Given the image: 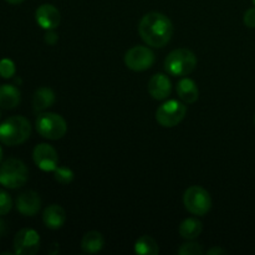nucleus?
<instances>
[{
    "label": "nucleus",
    "mask_w": 255,
    "mask_h": 255,
    "mask_svg": "<svg viewBox=\"0 0 255 255\" xmlns=\"http://www.w3.org/2000/svg\"><path fill=\"white\" fill-rule=\"evenodd\" d=\"M31 134V125L22 116H11L0 124V142L5 146H19Z\"/></svg>",
    "instance_id": "obj_2"
},
{
    "label": "nucleus",
    "mask_w": 255,
    "mask_h": 255,
    "mask_svg": "<svg viewBox=\"0 0 255 255\" xmlns=\"http://www.w3.org/2000/svg\"><path fill=\"white\" fill-rule=\"evenodd\" d=\"M187 115V106L177 100H169L162 104L156 111V120L162 127L172 128L181 124Z\"/></svg>",
    "instance_id": "obj_7"
},
{
    "label": "nucleus",
    "mask_w": 255,
    "mask_h": 255,
    "mask_svg": "<svg viewBox=\"0 0 255 255\" xmlns=\"http://www.w3.org/2000/svg\"><path fill=\"white\" fill-rule=\"evenodd\" d=\"M134 253L139 255H157L159 248L157 242L149 236H142L134 243Z\"/></svg>",
    "instance_id": "obj_20"
},
{
    "label": "nucleus",
    "mask_w": 255,
    "mask_h": 255,
    "mask_svg": "<svg viewBox=\"0 0 255 255\" xmlns=\"http://www.w3.org/2000/svg\"><path fill=\"white\" fill-rule=\"evenodd\" d=\"M15 64L12 60L10 59H2L0 60V76L2 79H11L15 75Z\"/></svg>",
    "instance_id": "obj_23"
},
{
    "label": "nucleus",
    "mask_w": 255,
    "mask_h": 255,
    "mask_svg": "<svg viewBox=\"0 0 255 255\" xmlns=\"http://www.w3.org/2000/svg\"><path fill=\"white\" fill-rule=\"evenodd\" d=\"M0 116H1V114H0Z\"/></svg>",
    "instance_id": "obj_32"
},
{
    "label": "nucleus",
    "mask_w": 255,
    "mask_h": 255,
    "mask_svg": "<svg viewBox=\"0 0 255 255\" xmlns=\"http://www.w3.org/2000/svg\"><path fill=\"white\" fill-rule=\"evenodd\" d=\"M179 255H201L204 254V249L202 248L201 244L194 243V242H188V243L182 244L181 248L178 249Z\"/></svg>",
    "instance_id": "obj_22"
},
{
    "label": "nucleus",
    "mask_w": 255,
    "mask_h": 255,
    "mask_svg": "<svg viewBox=\"0 0 255 255\" xmlns=\"http://www.w3.org/2000/svg\"><path fill=\"white\" fill-rule=\"evenodd\" d=\"M196 66V55L188 49L173 50L164 60V70L172 76H187L194 71Z\"/></svg>",
    "instance_id": "obj_3"
},
{
    "label": "nucleus",
    "mask_w": 255,
    "mask_h": 255,
    "mask_svg": "<svg viewBox=\"0 0 255 255\" xmlns=\"http://www.w3.org/2000/svg\"><path fill=\"white\" fill-rule=\"evenodd\" d=\"M177 94L184 104H194L199 97V91L196 82L188 77H183L182 80H179V82L177 84Z\"/></svg>",
    "instance_id": "obj_15"
},
{
    "label": "nucleus",
    "mask_w": 255,
    "mask_h": 255,
    "mask_svg": "<svg viewBox=\"0 0 255 255\" xmlns=\"http://www.w3.org/2000/svg\"><path fill=\"white\" fill-rule=\"evenodd\" d=\"M183 203L193 216H206L212 208V198L208 191L199 186H192L184 192Z\"/></svg>",
    "instance_id": "obj_6"
},
{
    "label": "nucleus",
    "mask_w": 255,
    "mask_h": 255,
    "mask_svg": "<svg viewBox=\"0 0 255 255\" xmlns=\"http://www.w3.org/2000/svg\"><path fill=\"white\" fill-rule=\"evenodd\" d=\"M37 25L45 30H55L60 25V11L51 4H42L35 11Z\"/></svg>",
    "instance_id": "obj_11"
},
{
    "label": "nucleus",
    "mask_w": 255,
    "mask_h": 255,
    "mask_svg": "<svg viewBox=\"0 0 255 255\" xmlns=\"http://www.w3.org/2000/svg\"><path fill=\"white\" fill-rule=\"evenodd\" d=\"M35 127L40 136L51 141L62 138L67 131V124L64 117L54 112H41L37 116Z\"/></svg>",
    "instance_id": "obj_5"
},
{
    "label": "nucleus",
    "mask_w": 255,
    "mask_h": 255,
    "mask_svg": "<svg viewBox=\"0 0 255 255\" xmlns=\"http://www.w3.org/2000/svg\"><path fill=\"white\" fill-rule=\"evenodd\" d=\"M202 229H203V224L201 221L197 218H187L181 223L178 232L182 238L187 241H193L198 238L199 234L202 233Z\"/></svg>",
    "instance_id": "obj_19"
},
{
    "label": "nucleus",
    "mask_w": 255,
    "mask_h": 255,
    "mask_svg": "<svg viewBox=\"0 0 255 255\" xmlns=\"http://www.w3.org/2000/svg\"><path fill=\"white\" fill-rule=\"evenodd\" d=\"M244 25L251 29H255V7H251L246 11L243 17Z\"/></svg>",
    "instance_id": "obj_25"
},
{
    "label": "nucleus",
    "mask_w": 255,
    "mask_h": 255,
    "mask_svg": "<svg viewBox=\"0 0 255 255\" xmlns=\"http://www.w3.org/2000/svg\"><path fill=\"white\" fill-rule=\"evenodd\" d=\"M14 253L17 255H34L40 249V237L36 231L30 228H24L19 231L15 236Z\"/></svg>",
    "instance_id": "obj_9"
},
{
    "label": "nucleus",
    "mask_w": 255,
    "mask_h": 255,
    "mask_svg": "<svg viewBox=\"0 0 255 255\" xmlns=\"http://www.w3.org/2000/svg\"><path fill=\"white\" fill-rule=\"evenodd\" d=\"M35 164L44 172H54L59 164L56 149L47 143H40L32 151Z\"/></svg>",
    "instance_id": "obj_10"
},
{
    "label": "nucleus",
    "mask_w": 255,
    "mask_h": 255,
    "mask_svg": "<svg viewBox=\"0 0 255 255\" xmlns=\"http://www.w3.org/2000/svg\"><path fill=\"white\" fill-rule=\"evenodd\" d=\"M55 102V92L50 87H40L32 96V109L35 112H44Z\"/></svg>",
    "instance_id": "obj_17"
},
{
    "label": "nucleus",
    "mask_w": 255,
    "mask_h": 255,
    "mask_svg": "<svg viewBox=\"0 0 255 255\" xmlns=\"http://www.w3.org/2000/svg\"><path fill=\"white\" fill-rule=\"evenodd\" d=\"M138 32L148 46L163 47L173 36V24L169 17L162 12L152 11L141 19Z\"/></svg>",
    "instance_id": "obj_1"
},
{
    "label": "nucleus",
    "mask_w": 255,
    "mask_h": 255,
    "mask_svg": "<svg viewBox=\"0 0 255 255\" xmlns=\"http://www.w3.org/2000/svg\"><path fill=\"white\" fill-rule=\"evenodd\" d=\"M20 91L15 85H1L0 86V107L5 110H12L19 106Z\"/></svg>",
    "instance_id": "obj_16"
},
{
    "label": "nucleus",
    "mask_w": 255,
    "mask_h": 255,
    "mask_svg": "<svg viewBox=\"0 0 255 255\" xmlns=\"http://www.w3.org/2000/svg\"><path fill=\"white\" fill-rule=\"evenodd\" d=\"M29 177L27 167L17 158H9L0 166V184L5 188L16 189L24 186Z\"/></svg>",
    "instance_id": "obj_4"
},
{
    "label": "nucleus",
    "mask_w": 255,
    "mask_h": 255,
    "mask_svg": "<svg viewBox=\"0 0 255 255\" xmlns=\"http://www.w3.org/2000/svg\"><path fill=\"white\" fill-rule=\"evenodd\" d=\"M5 1H7L9 4H12V5H17V4H21L24 0H5Z\"/></svg>",
    "instance_id": "obj_29"
},
{
    "label": "nucleus",
    "mask_w": 255,
    "mask_h": 255,
    "mask_svg": "<svg viewBox=\"0 0 255 255\" xmlns=\"http://www.w3.org/2000/svg\"><path fill=\"white\" fill-rule=\"evenodd\" d=\"M12 208V199L7 192L0 189V216H5Z\"/></svg>",
    "instance_id": "obj_24"
},
{
    "label": "nucleus",
    "mask_w": 255,
    "mask_h": 255,
    "mask_svg": "<svg viewBox=\"0 0 255 255\" xmlns=\"http://www.w3.org/2000/svg\"><path fill=\"white\" fill-rule=\"evenodd\" d=\"M16 209L25 217H34L41 208L40 196L34 191H25L16 198Z\"/></svg>",
    "instance_id": "obj_12"
},
{
    "label": "nucleus",
    "mask_w": 255,
    "mask_h": 255,
    "mask_svg": "<svg viewBox=\"0 0 255 255\" xmlns=\"http://www.w3.org/2000/svg\"><path fill=\"white\" fill-rule=\"evenodd\" d=\"M253 4H254V5H255V0H253Z\"/></svg>",
    "instance_id": "obj_31"
},
{
    "label": "nucleus",
    "mask_w": 255,
    "mask_h": 255,
    "mask_svg": "<svg viewBox=\"0 0 255 255\" xmlns=\"http://www.w3.org/2000/svg\"><path fill=\"white\" fill-rule=\"evenodd\" d=\"M148 92L154 100H166L172 92L171 80L163 74L153 75L148 81Z\"/></svg>",
    "instance_id": "obj_13"
},
{
    "label": "nucleus",
    "mask_w": 255,
    "mask_h": 255,
    "mask_svg": "<svg viewBox=\"0 0 255 255\" xmlns=\"http://www.w3.org/2000/svg\"><path fill=\"white\" fill-rule=\"evenodd\" d=\"M57 40H59V35L54 30H47V32L45 34V42L49 45H55Z\"/></svg>",
    "instance_id": "obj_26"
},
{
    "label": "nucleus",
    "mask_w": 255,
    "mask_h": 255,
    "mask_svg": "<svg viewBox=\"0 0 255 255\" xmlns=\"http://www.w3.org/2000/svg\"><path fill=\"white\" fill-rule=\"evenodd\" d=\"M105 246V239L101 233L96 231H91L84 236L81 241V248L85 253L95 254L102 251Z\"/></svg>",
    "instance_id": "obj_18"
},
{
    "label": "nucleus",
    "mask_w": 255,
    "mask_h": 255,
    "mask_svg": "<svg viewBox=\"0 0 255 255\" xmlns=\"http://www.w3.org/2000/svg\"><path fill=\"white\" fill-rule=\"evenodd\" d=\"M125 64L132 71H144L154 64V54L147 46H133L125 55Z\"/></svg>",
    "instance_id": "obj_8"
},
{
    "label": "nucleus",
    "mask_w": 255,
    "mask_h": 255,
    "mask_svg": "<svg viewBox=\"0 0 255 255\" xmlns=\"http://www.w3.org/2000/svg\"><path fill=\"white\" fill-rule=\"evenodd\" d=\"M6 232H7L6 223H5V222L0 218V237H4L5 234H6Z\"/></svg>",
    "instance_id": "obj_28"
},
{
    "label": "nucleus",
    "mask_w": 255,
    "mask_h": 255,
    "mask_svg": "<svg viewBox=\"0 0 255 255\" xmlns=\"http://www.w3.org/2000/svg\"><path fill=\"white\" fill-rule=\"evenodd\" d=\"M1 162H2V149L1 147H0V164H1Z\"/></svg>",
    "instance_id": "obj_30"
},
{
    "label": "nucleus",
    "mask_w": 255,
    "mask_h": 255,
    "mask_svg": "<svg viewBox=\"0 0 255 255\" xmlns=\"http://www.w3.org/2000/svg\"><path fill=\"white\" fill-rule=\"evenodd\" d=\"M254 122H255V119H254Z\"/></svg>",
    "instance_id": "obj_33"
},
{
    "label": "nucleus",
    "mask_w": 255,
    "mask_h": 255,
    "mask_svg": "<svg viewBox=\"0 0 255 255\" xmlns=\"http://www.w3.org/2000/svg\"><path fill=\"white\" fill-rule=\"evenodd\" d=\"M207 253L211 254V255H216V254L218 255V254H226V253H227V251H224V249L219 248V247H214V248L209 249V251L207 252Z\"/></svg>",
    "instance_id": "obj_27"
},
{
    "label": "nucleus",
    "mask_w": 255,
    "mask_h": 255,
    "mask_svg": "<svg viewBox=\"0 0 255 255\" xmlns=\"http://www.w3.org/2000/svg\"><path fill=\"white\" fill-rule=\"evenodd\" d=\"M55 179L61 184H69L74 181V172L67 167H56L54 171Z\"/></svg>",
    "instance_id": "obj_21"
},
{
    "label": "nucleus",
    "mask_w": 255,
    "mask_h": 255,
    "mask_svg": "<svg viewBox=\"0 0 255 255\" xmlns=\"http://www.w3.org/2000/svg\"><path fill=\"white\" fill-rule=\"evenodd\" d=\"M42 221L47 228L56 231V229L61 228L66 222V213L61 206L51 204L45 208L44 213H42Z\"/></svg>",
    "instance_id": "obj_14"
}]
</instances>
